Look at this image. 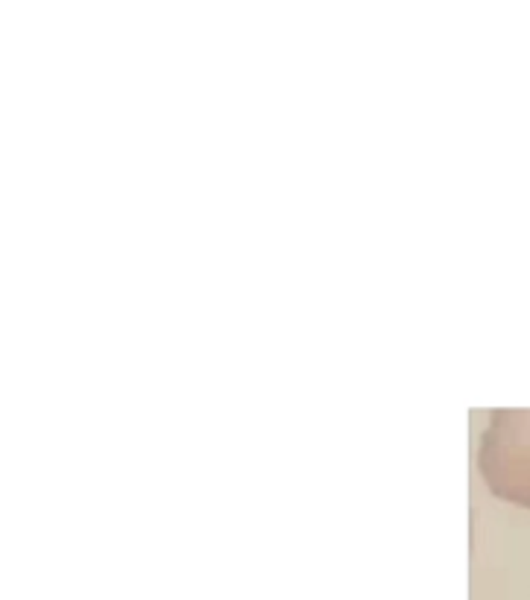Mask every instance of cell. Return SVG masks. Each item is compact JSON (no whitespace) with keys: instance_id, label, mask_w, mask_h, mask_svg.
<instances>
[{"instance_id":"obj_1","label":"cell","mask_w":530,"mask_h":600,"mask_svg":"<svg viewBox=\"0 0 530 600\" xmlns=\"http://www.w3.org/2000/svg\"><path fill=\"white\" fill-rule=\"evenodd\" d=\"M478 469L495 498L530 510V407H498L489 413Z\"/></svg>"}]
</instances>
